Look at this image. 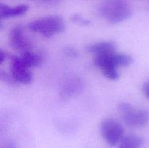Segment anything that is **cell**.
Instances as JSON below:
<instances>
[{
	"label": "cell",
	"instance_id": "1",
	"mask_svg": "<svg viewBox=\"0 0 149 148\" xmlns=\"http://www.w3.org/2000/svg\"><path fill=\"white\" fill-rule=\"evenodd\" d=\"M94 62L104 76L115 81L119 78L118 68L119 66H129L133 62V59L130 55L115 52L95 56Z\"/></svg>",
	"mask_w": 149,
	"mask_h": 148
},
{
	"label": "cell",
	"instance_id": "2",
	"mask_svg": "<svg viewBox=\"0 0 149 148\" xmlns=\"http://www.w3.org/2000/svg\"><path fill=\"white\" fill-rule=\"evenodd\" d=\"M98 14L111 24H117L132 15V8L127 0H106L98 7Z\"/></svg>",
	"mask_w": 149,
	"mask_h": 148
},
{
	"label": "cell",
	"instance_id": "3",
	"mask_svg": "<svg viewBox=\"0 0 149 148\" xmlns=\"http://www.w3.org/2000/svg\"><path fill=\"white\" fill-rule=\"evenodd\" d=\"M29 28L34 33L49 38L63 32L65 23L60 16H46L32 21L29 25Z\"/></svg>",
	"mask_w": 149,
	"mask_h": 148
},
{
	"label": "cell",
	"instance_id": "4",
	"mask_svg": "<svg viewBox=\"0 0 149 148\" xmlns=\"http://www.w3.org/2000/svg\"><path fill=\"white\" fill-rule=\"evenodd\" d=\"M119 110L123 121L130 127L141 128L149 122V110L146 108H140L130 103L122 102L119 105Z\"/></svg>",
	"mask_w": 149,
	"mask_h": 148
},
{
	"label": "cell",
	"instance_id": "5",
	"mask_svg": "<svg viewBox=\"0 0 149 148\" xmlns=\"http://www.w3.org/2000/svg\"><path fill=\"white\" fill-rule=\"evenodd\" d=\"M124 128L119 122L113 118H106L100 124V133L105 142L110 146L120 143L124 136Z\"/></svg>",
	"mask_w": 149,
	"mask_h": 148
},
{
	"label": "cell",
	"instance_id": "6",
	"mask_svg": "<svg viewBox=\"0 0 149 148\" xmlns=\"http://www.w3.org/2000/svg\"><path fill=\"white\" fill-rule=\"evenodd\" d=\"M10 75L15 82L22 84H30L33 81V74L30 68L22 62L20 57H10Z\"/></svg>",
	"mask_w": 149,
	"mask_h": 148
},
{
	"label": "cell",
	"instance_id": "7",
	"mask_svg": "<svg viewBox=\"0 0 149 148\" xmlns=\"http://www.w3.org/2000/svg\"><path fill=\"white\" fill-rule=\"evenodd\" d=\"M10 46L15 50L19 51L21 54L31 51V46L25 36L23 29L17 26L13 28L10 32L9 36Z\"/></svg>",
	"mask_w": 149,
	"mask_h": 148
},
{
	"label": "cell",
	"instance_id": "8",
	"mask_svg": "<svg viewBox=\"0 0 149 148\" xmlns=\"http://www.w3.org/2000/svg\"><path fill=\"white\" fill-rule=\"evenodd\" d=\"M84 84L82 79L72 78L65 81L61 90V97L63 99H70L78 96L84 90Z\"/></svg>",
	"mask_w": 149,
	"mask_h": 148
},
{
	"label": "cell",
	"instance_id": "9",
	"mask_svg": "<svg viewBox=\"0 0 149 148\" xmlns=\"http://www.w3.org/2000/svg\"><path fill=\"white\" fill-rule=\"evenodd\" d=\"M116 45L112 41H100L90 44L87 47V51L95 56L106 55L116 52Z\"/></svg>",
	"mask_w": 149,
	"mask_h": 148
},
{
	"label": "cell",
	"instance_id": "10",
	"mask_svg": "<svg viewBox=\"0 0 149 148\" xmlns=\"http://www.w3.org/2000/svg\"><path fill=\"white\" fill-rule=\"evenodd\" d=\"M29 10V7L26 4L10 7L1 3L0 4V17L1 19L11 18L23 15Z\"/></svg>",
	"mask_w": 149,
	"mask_h": 148
},
{
	"label": "cell",
	"instance_id": "11",
	"mask_svg": "<svg viewBox=\"0 0 149 148\" xmlns=\"http://www.w3.org/2000/svg\"><path fill=\"white\" fill-rule=\"evenodd\" d=\"M20 59L23 64L29 68L39 66L43 61V57L41 55L33 53L31 51L21 54Z\"/></svg>",
	"mask_w": 149,
	"mask_h": 148
},
{
	"label": "cell",
	"instance_id": "12",
	"mask_svg": "<svg viewBox=\"0 0 149 148\" xmlns=\"http://www.w3.org/2000/svg\"><path fill=\"white\" fill-rule=\"evenodd\" d=\"M143 141L135 134H129L124 136L119 143V148H141Z\"/></svg>",
	"mask_w": 149,
	"mask_h": 148
},
{
	"label": "cell",
	"instance_id": "13",
	"mask_svg": "<svg viewBox=\"0 0 149 148\" xmlns=\"http://www.w3.org/2000/svg\"><path fill=\"white\" fill-rule=\"evenodd\" d=\"M72 20L74 22V23H77V24L80 25V26H89L90 24V20H87L84 17H81L80 15H76L73 16Z\"/></svg>",
	"mask_w": 149,
	"mask_h": 148
},
{
	"label": "cell",
	"instance_id": "14",
	"mask_svg": "<svg viewBox=\"0 0 149 148\" xmlns=\"http://www.w3.org/2000/svg\"><path fill=\"white\" fill-rule=\"evenodd\" d=\"M64 52L68 56L70 57H77V52L76 49H74V48L71 47V46H66L64 49Z\"/></svg>",
	"mask_w": 149,
	"mask_h": 148
},
{
	"label": "cell",
	"instance_id": "15",
	"mask_svg": "<svg viewBox=\"0 0 149 148\" xmlns=\"http://www.w3.org/2000/svg\"><path fill=\"white\" fill-rule=\"evenodd\" d=\"M1 148H17V146L15 142H14L12 140H10L7 141L4 144H2Z\"/></svg>",
	"mask_w": 149,
	"mask_h": 148
},
{
	"label": "cell",
	"instance_id": "16",
	"mask_svg": "<svg viewBox=\"0 0 149 148\" xmlns=\"http://www.w3.org/2000/svg\"><path fill=\"white\" fill-rule=\"evenodd\" d=\"M142 91L144 95L149 99V81H146L143 84L142 86Z\"/></svg>",
	"mask_w": 149,
	"mask_h": 148
},
{
	"label": "cell",
	"instance_id": "17",
	"mask_svg": "<svg viewBox=\"0 0 149 148\" xmlns=\"http://www.w3.org/2000/svg\"><path fill=\"white\" fill-rule=\"evenodd\" d=\"M7 57L8 55L7 54V52H4L2 49H0V64L4 63V61L7 59Z\"/></svg>",
	"mask_w": 149,
	"mask_h": 148
},
{
	"label": "cell",
	"instance_id": "18",
	"mask_svg": "<svg viewBox=\"0 0 149 148\" xmlns=\"http://www.w3.org/2000/svg\"><path fill=\"white\" fill-rule=\"evenodd\" d=\"M39 1H56V0H39Z\"/></svg>",
	"mask_w": 149,
	"mask_h": 148
}]
</instances>
